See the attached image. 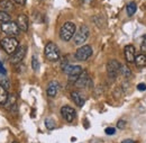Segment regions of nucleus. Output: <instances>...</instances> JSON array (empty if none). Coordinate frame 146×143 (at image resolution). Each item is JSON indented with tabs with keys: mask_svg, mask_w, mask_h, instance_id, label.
Returning <instances> with one entry per match:
<instances>
[{
	"mask_svg": "<svg viewBox=\"0 0 146 143\" xmlns=\"http://www.w3.org/2000/svg\"><path fill=\"white\" fill-rule=\"evenodd\" d=\"M76 27L75 24H73L72 21H66L62 25L61 29H60V37L62 41L64 42H69L75 34Z\"/></svg>",
	"mask_w": 146,
	"mask_h": 143,
	"instance_id": "nucleus-1",
	"label": "nucleus"
},
{
	"mask_svg": "<svg viewBox=\"0 0 146 143\" xmlns=\"http://www.w3.org/2000/svg\"><path fill=\"white\" fill-rule=\"evenodd\" d=\"M0 44L2 46V49L5 50V52L9 55H13V53L17 50V47L19 46V42L16 37H3L0 41Z\"/></svg>",
	"mask_w": 146,
	"mask_h": 143,
	"instance_id": "nucleus-2",
	"label": "nucleus"
},
{
	"mask_svg": "<svg viewBox=\"0 0 146 143\" xmlns=\"http://www.w3.org/2000/svg\"><path fill=\"white\" fill-rule=\"evenodd\" d=\"M63 71H64L65 74L69 76V81L75 82L83 70H82V68H81L80 65H72V64H69V63H68V64L63 68Z\"/></svg>",
	"mask_w": 146,
	"mask_h": 143,
	"instance_id": "nucleus-3",
	"label": "nucleus"
},
{
	"mask_svg": "<svg viewBox=\"0 0 146 143\" xmlns=\"http://www.w3.org/2000/svg\"><path fill=\"white\" fill-rule=\"evenodd\" d=\"M44 53H45V56H46V59L48 61L55 62V61H57L60 59V50L53 42H48L46 44Z\"/></svg>",
	"mask_w": 146,
	"mask_h": 143,
	"instance_id": "nucleus-4",
	"label": "nucleus"
},
{
	"mask_svg": "<svg viewBox=\"0 0 146 143\" xmlns=\"http://www.w3.org/2000/svg\"><path fill=\"white\" fill-rule=\"evenodd\" d=\"M90 35V32H89V28L88 26L86 25H82L73 36L74 38V44L75 45H81V44H84V42L88 39V37Z\"/></svg>",
	"mask_w": 146,
	"mask_h": 143,
	"instance_id": "nucleus-5",
	"label": "nucleus"
},
{
	"mask_svg": "<svg viewBox=\"0 0 146 143\" xmlns=\"http://www.w3.org/2000/svg\"><path fill=\"white\" fill-rule=\"evenodd\" d=\"M0 28H1V31H2L6 35H8L9 37H16V36L20 33L19 27L17 26V24L14 23V21L2 23L1 26H0Z\"/></svg>",
	"mask_w": 146,
	"mask_h": 143,
	"instance_id": "nucleus-6",
	"label": "nucleus"
},
{
	"mask_svg": "<svg viewBox=\"0 0 146 143\" xmlns=\"http://www.w3.org/2000/svg\"><path fill=\"white\" fill-rule=\"evenodd\" d=\"M91 55H92V47L90 45H88V44L80 46L76 50L75 54H74L75 59L79 60V61H87Z\"/></svg>",
	"mask_w": 146,
	"mask_h": 143,
	"instance_id": "nucleus-7",
	"label": "nucleus"
},
{
	"mask_svg": "<svg viewBox=\"0 0 146 143\" xmlns=\"http://www.w3.org/2000/svg\"><path fill=\"white\" fill-rule=\"evenodd\" d=\"M120 72V63L117 60H110L107 63V73L111 80L116 79L118 73Z\"/></svg>",
	"mask_w": 146,
	"mask_h": 143,
	"instance_id": "nucleus-8",
	"label": "nucleus"
},
{
	"mask_svg": "<svg viewBox=\"0 0 146 143\" xmlns=\"http://www.w3.org/2000/svg\"><path fill=\"white\" fill-rule=\"evenodd\" d=\"M26 51H27V47L25 45H19L18 47H17V50L11 55V59H10L11 63L13 64L20 63L23 61V59L25 57V55H26Z\"/></svg>",
	"mask_w": 146,
	"mask_h": 143,
	"instance_id": "nucleus-9",
	"label": "nucleus"
},
{
	"mask_svg": "<svg viewBox=\"0 0 146 143\" xmlns=\"http://www.w3.org/2000/svg\"><path fill=\"white\" fill-rule=\"evenodd\" d=\"M76 87L79 88H84V87H91L92 82H91V79L88 74L87 71H82V73L80 74V77L78 78V80L74 82Z\"/></svg>",
	"mask_w": 146,
	"mask_h": 143,
	"instance_id": "nucleus-10",
	"label": "nucleus"
},
{
	"mask_svg": "<svg viewBox=\"0 0 146 143\" xmlns=\"http://www.w3.org/2000/svg\"><path fill=\"white\" fill-rule=\"evenodd\" d=\"M61 115L63 116V118L66 122L71 123V122L74 121V118L76 116V113H75L74 108L70 107V106H63V107L61 108Z\"/></svg>",
	"mask_w": 146,
	"mask_h": 143,
	"instance_id": "nucleus-11",
	"label": "nucleus"
},
{
	"mask_svg": "<svg viewBox=\"0 0 146 143\" xmlns=\"http://www.w3.org/2000/svg\"><path fill=\"white\" fill-rule=\"evenodd\" d=\"M125 59L128 63H135V57H136V51H135V47L133 45H126L125 46Z\"/></svg>",
	"mask_w": 146,
	"mask_h": 143,
	"instance_id": "nucleus-12",
	"label": "nucleus"
},
{
	"mask_svg": "<svg viewBox=\"0 0 146 143\" xmlns=\"http://www.w3.org/2000/svg\"><path fill=\"white\" fill-rule=\"evenodd\" d=\"M17 26L19 27V29L21 32H27L28 31V26H29V20H28V17L26 15H19L17 17V21H16Z\"/></svg>",
	"mask_w": 146,
	"mask_h": 143,
	"instance_id": "nucleus-13",
	"label": "nucleus"
},
{
	"mask_svg": "<svg viewBox=\"0 0 146 143\" xmlns=\"http://www.w3.org/2000/svg\"><path fill=\"white\" fill-rule=\"evenodd\" d=\"M71 98H72L73 102L75 103V105L79 106V107H82L84 105V103H86L84 96L81 92H79V91H72L71 92Z\"/></svg>",
	"mask_w": 146,
	"mask_h": 143,
	"instance_id": "nucleus-14",
	"label": "nucleus"
},
{
	"mask_svg": "<svg viewBox=\"0 0 146 143\" xmlns=\"http://www.w3.org/2000/svg\"><path fill=\"white\" fill-rule=\"evenodd\" d=\"M58 88H60V85H58L57 81H51L47 86V90H46L47 96L48 97H55L57 91H58Z\"/></svg>",
	"mask_w": 146,
	"mask_h": 143,
	"instance_id": "nucleus-15",
	"label": "nucleus"
},
{
	"mask_svg": "<svg viewBox=\"0 0 146 143\" xmlns=\"http://www.w3.org/2000/svg\"><path fill=\"white\" fill-rule=\"evenodd\" d=\"M16 103H17V98H16V95L11 94L8 96V99L6 102V104L3 105L6 109H9V110H13V108L16 107Z\"/></svg>",
	"mask_w": 146,
	"mask_h": 143,
	"instance_id": "nucleus-16",
	"label": "nucleus"
},
{
	"mask_svg": "<svg viewBox=\"0 0 146 143\" xmlns=\"http://www.w3.org/2000/svg\"><path fill=\"white\" fill-rule=\"evenodd\" d=\"M0 8L3 11H9V10H14V3L11 0H0Z\"/></svg>",
	"mask_w": 146,
	"mask_h": 143,
	"instance_id": "nucleus-17",
	"label": "nucleus"
},
{
	"mask_svg": "<svg viewBox=\"0 0 146 143\" xmlns=\"http://www.w3.org/2000/svg\"><path fill=\"white\" fill-rule=\"evenodd\" d=\"M135 64L137 68H144L146 65V55L145 54H138L135 57Z\"/></svg>",
	"mask_w": 146,
	"mask_h": 143,
	"instance_id": "nucleus-18",
	"label": "nucleus"
},
{
	"mask_svg": "<svg viewBox=\"0 0 146 143\" xmlns=\"http://www.w3.org/2000/svg\"><path fill=\"white\" fill-rule=\"evenodd\" d=\"M8 96H9V94H8L7 89L3 88V87L0 85V104H1V105H5V104H6V102H7V99H8Z\"/></svg>",
	"mask_w": 146,
	"mask_h": 143,
	"instance_id": "nucleus-19",
	"label": "nucleus"
},
{
	"mask_svg": "<svg viewBox=\"0 0 146 143\" xmlns=\"http://www.w3.org/2000/svg\"><path fill=\"white\" fill-rule=\"evenodd\" d=\"M127 14L128 16H133L135 13H136V10H137V5H136V2H134V1H131V2H129L127 5Z\"/></svg>",
	"mask_w": 146,
	"mask_h": 143,
	"instance_id": "nucleus-20",
	"label": "nucleus"
},
{
	"mask_svg": "<svg viewBox=\"0 0 146 143\" xmlns=\"http://www.w3.org/2000/svg\"><path fill=\"white\" fill-rule=\"evenodd\" d=\"M32 68H33V70L35 72L39 71L40 64H39V61H38L36 55H33V56H32Z\"/></svg>",
	"mask_w": 146,
	"mask_h": 143,
	"instance_id": "nucleus-21",
	"label": "nucleus"
},
{
	"mask_svg": "<svg viewBox=\"0 0 146 143\" xmlns=\"http://www.w3.org/2000/svg\"><path fill=\"white\" fill-rule=\"evenodd\" d=\"M10 15L8 14V13H6V11H3V10H0V23L2 24V23H8V21H10Z\"/></svg>",
	"mask_w": 146,
	"mask_h": 143,
	"instance_id": "nucleus-22",
	"label": "nucleus"
},
{
	"mask_svg": "<svg viewBox=\"0 0 146 143\" xmlns=\"http://www.w3.org/2000/svg\"><path fill=\"white\" fill-rule=\"evenodd\" d=\"M120 72H121V74L124 76V77H130L131 76V71H130V69L128 68L127 65H120Z\"/></svg>",
	"mask_w": 146,
	"mask_h": 143,
	"instance_id": "nucleus-23",
	"label": "nucleus"
},
{
	"mask_svg": "<svg viewBox=\"0 0 146 143\" xmlns=\"http://www.w3.org/2000/svg\"><path fill=\"white\" fill-rule=\"evenodd\" d=\"M45 125L48 130H53L55 127V122L52 120V118H46L45 120Z\"/></svg>",
	"mask_w": 146,
	"mask_h": 143,
	"instance_id": "nucleus-24",
	"label": "nucleus"
},
{
	"mask_svg": "<svg viewBox=\"0 0 146 143\" xmlns=\"http://www.w3.org/2000/svg\"><path fill=\"white\" fill-rule=\"evenodd\" d=\"M141 51H142V54H145L146 55V35L143 37L142 39V44H141Z\"/></svg>",
	"mask_w": 146,
	"mask_h": 143,
	"instance_id": "nucleus-25",
	"label": "nucleus"
},
{
	"mask_svg": "<svg viewBox=\"0 0 146 143\" xmlns=\"http://www.w3.org/2000/svg\"><path fill=\"white\" fill-rule=\"evenodd\" d=\"M105 132H106V134H108V135H113V134L116 133V130H115L113 127H107V128L105 130Z\"/></svg>",
	"mask_w": 146,
	"mask_h": 143,
	"instance_id": "nucleus-26",
	"label": "nucleus"
},
{
	"mask_svg": "<svg viewBox=\"0 0 146 143\" xmlns=\"http://www.w3.org/2000/svg\"><path fill=\"white\" fill-rule=\"evenodd\" d=\"M3 88H6V89H9V87H10V85H9V81L6 79V80H2L1 81V84H0Z\"/></svg>",
	"mask_w": 146,
	"mask_h": 143,
	"instance_id": "nucleus-27",
	"label": "nucleus"
},
{
	"mask_svg": "<svg viewBox=\"0 0 146 143\" xmlns=\"http://www.w3.org/2000/svg\"><path fill=\"white\" fill-rule=\"evenodd\" d=\"M125 124H126V122L123 121V120H120V121H118V123H117V127L120 128V130H123V128L125 127Z\"/></svg>",
	"mask_w": 146,
	"mask_h": 143,
	"instance_id": "nucleus-28",
	"label": "nucleus"
},
{
	"mask_svg": "<svg viewBox=\"0 0 146 143\" xmlns=\"http://www.w3.org/2000/svg\"><path fill=\"white\" fill-rule=\"evenodd\" d=\"M137 89L139 90V91H145L146 85L145 84H139V85H137Z\"/></svg>",
	"mask_w": 146,
	"mask_h": 143,
	"instance_id": "nucleus-29",
	"label": "nucleus"
},
{
	"mask_svg": "<svg viewBox=\"0 0 146 143\" xmlns=\"http://www.w3.org/2000/svg\"><path fill=\"white\" fill-rule=\"evenodd\" d=\"M11 1H14V2H16L18 5H25L26 3V0H11Z\"/></svg>",
	"mask_w": 146,
	"mask_h": 143,
	"instance_id": "nucleus-30",
	"label": "nucleus"
},
{
	"mask_svg": "<svg viewBox=\"0 0 146 143\" xmlns=\"http://www.w3.org/2000/svg\"><path fill=\"white\" fill-rule=\"evenodd\" d=\"M121 143H135V142H134L133 140H129V139H127V140H124Z\"/></svg>",
	"mask_w": 146,
	"mask_h": 143,
	"instance_id": "nucleus-31",
	"label": "nucleus"
},
{
	"mask_svg": "<svg viewBox=\"0 0 146 143\" xmlns=\"http://www.w3.org/2000/svg\"><path fill=\"white\" fill-rule=\"evenodd\" d=\"M13 143H18V142H17V141H14V142H13Z\"/></svg>",
	"mask_w": 146,
	"mask_h": 143,
	"instance_id": "nucleus-32",
	"label": "nucleus"
}]
</instances>
